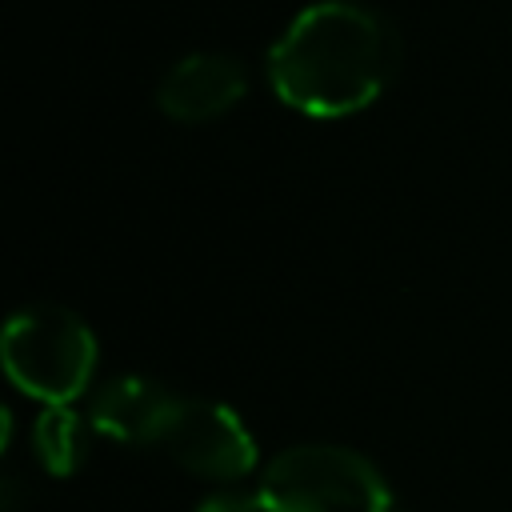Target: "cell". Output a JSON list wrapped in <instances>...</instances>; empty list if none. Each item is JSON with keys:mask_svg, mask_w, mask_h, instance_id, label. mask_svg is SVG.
<instances>
[{"mask_svg": "<svg viewBox=\"0 0 512 512\" xmlns=\"http://www.w3.org/2000/svg\"><path fill=\"white\" fill-rule=\"evenodd\" d=\"M400 60L392 24L356 0L308 4L268 52L272 92L304 116H352L392 80Z\"/></svg>", "mask_w": 512, "mask_h": 512, "instance_id": "6da1fadb", "label": "cell"}, {"mask_svg": "<svg viewBox=\"0 0 512 512\" xmlns=\"http://www.w3.org/2000/svg\"><path fill=\"white\" fill-rule=\"evenodd\" d=\"M0 348H4L8 380L24 396L44 400L48 408L72 404L88 388L92 368H96L92 328L76 312L52 308V304L16 312L4 328Z\"/></svg>", "mask_w": 512, "mask_h": 512, "instance_id": "7a4b0ae2", "label": "cell"}, {"mask_svg": "<svg viewBox=\"0 0 512 512\" xmlns=\"http://www.w3.org/2000/svg\"><path fill=\"white\" fill-rule=\"evenodd\" d=\"M264 512H388L384 476L352 448L300 444L280 452L260 476Z\"/></svg>", "mask_w": 512, "mask_h": 512, "instance_id": "3957f363", "label": "cell"}, {"mask_svg": "<svg viewBox=\"0 0 512 512\" xmlns=\"http://www.w3.org/2000/svg\"><path fill=\"white\" fill-rule=\"evenodd\" d=\"M160 448L192 476L212 484H232L252 472L256 444L240 416L216 400H188L180 396L168 428L160 436Z\"/></svg>", "mask_w": 512, "mask_h": 512, "instance_id": "277c9868", "label": "cell"}, {"mask_svg": "<svg viewBox=\"0 0 512 512\" xmlns=\"http://www.w3.org/2000/svg\"><path fill=\"white\" fill-rule=\"evenodd\" d=\"M244 92H248V68L236 56L196 52V56L176 60L164 72L156 88V104L164 116L180 124H208L224 116L228 108H236Z\"/></svg>", "mask_w": 512, "mask_h": 512, "instance_id": "5b68a950", "label": "cell"}, {"mask_svg": "<svg viewBox=\"0 0 512 512\" xmlns=\"http://www.w3.org/2000/svg\"><path fill=\"white\" fill-rule=\"evenodd\" d=\"M176 392H168L164 384L156 380H144V376H120L112 384H104L92 400V412H88V424L108 436V440H120V444H160L164 428H168V416L176 408Z\"/></svg>", "mask_w": 512, "mask_h": 512, "instance_id": "8992f818", "label": "cell"}, {"mask_svg": "<svg viewBox=\"0 0 512 512\" xmlns=\"http://www.w3.org/2000/svg\"><path fill=\"white\" fill-rule=\"evenodd\" d=\"M32 452H36V460L52 476H72L84 464V456H88V428H84V420L68 404L44 408L36 416V424H32Z\"/></svg>", "mask_w": 512, "mask_h": 512, "instance_id": "52a82bcc", "label": "cell"}, {"mask_svg": "<svg viewBox=\"0 0 512 512\" xmlns=\"http://www.w3.org/2000/svg\"><path fill=\"white\" fill-rule=\"evenodd\" d=\"M196 512H264L256 492H208Z\"/></svg>", "mask_w": 512, "mask_h": 512, "instance_id": "ba28073f", "label": "cell"}]
</instances>
